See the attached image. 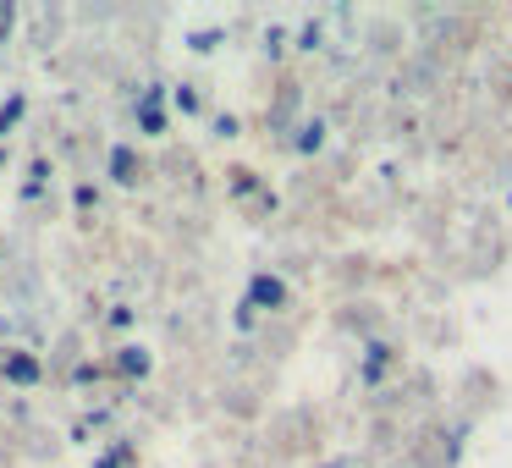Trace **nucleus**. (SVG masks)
<instances>
[{"label":"nucleus","instance_id":"obj_1","mask_svg":"<svg viewBox=\"0 0 512 468\" xmlns=\"http://www.w3.org/2000/svg\"><path fill=\"white\" fill-rule=\"evenodd\" d=\"M248 298H254V303H270V309H276V303L287 298V292H281V281H276V276H259L254 287H248Z\"/></svg>","mask_w":512,"mask_h":468},{"label":"nucleus","instance_id":"obj_2","mask_svg":"<svg viewBox=\"0 0 512 468\" xmlns=\"http://www.w3.org/2000/svg\"><path fill=\"white\" fill-rule=\"evenodd\" d=\"M6 375H12L17 386H28V380H39V364L34 358H6Z\"/></svg>","mask_w":512,"mask_h":468},{"label":"nucleus","instance_id":"obj_3","mask_svg":"<svg viewBox=\"0 0 512 468\" xmlns=\"http://www.w3.org/2000/svg\"><path fill=\"white\" fill-rule=\"evenodd\" d=\"M122 369H127V375H144L149 353H144V347H122Z\"/></svg>","mask_w":512,"mask_h":468},{"label":"nucleus","instance_id":"obj_4","mask_svg":"<svg viewBox=\"0 0 512 468\" xmlns=\"http://www.w3.org/2000/svg\"><path fill=\"white\" fill-rule=\"evenodd\" d=\"M111 171H116V182H133V149H116V155H111Z\"/></svg>","mask_w":512,"mask_h":468},{"label":"nucleus","instance_id":"obj_5","mask_svg":"<svg viewBox=\"0 0 512 468\" xmlns=\"http://www.w3.org/2000/svg\"><path fill=\"white\" fill-rule=\"evenodd\" d=\"M320 133H325L320 122H314V127H303V138H298V144H303V149H320Z\"/></svg>","mask_w":512,"mask_h":468}]
</instances>
